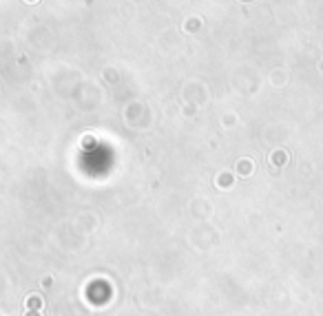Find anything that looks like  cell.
<instances>
[{"label": "cell", "mask_w": 323, "mask_h": 316, "mask_svg": "<svg viewBox=\"0 0 323 316\" xmlns=\"http://www.w3.org/2000/svg\"><path fill=\"white\" fill-rule=\"evenodd\" d=\"M40 305H42V301H40V299H33V296H29V299H27V307H40Z\"/></svg>", "instance_id": "1"}, {"label": "cell", "mask_w": 323, "mask_h": 316, "mask_svg": "<svg viewBox=\"0 0 323 316\" xmlns=\"http://www.w3.org/2000/svg\"><path fill=\"white\" fill-rule=\"evenodd\" d=\"M29 316H40V314H29Z\"/></svg>", "instance_id": "2"}]
</instances>
